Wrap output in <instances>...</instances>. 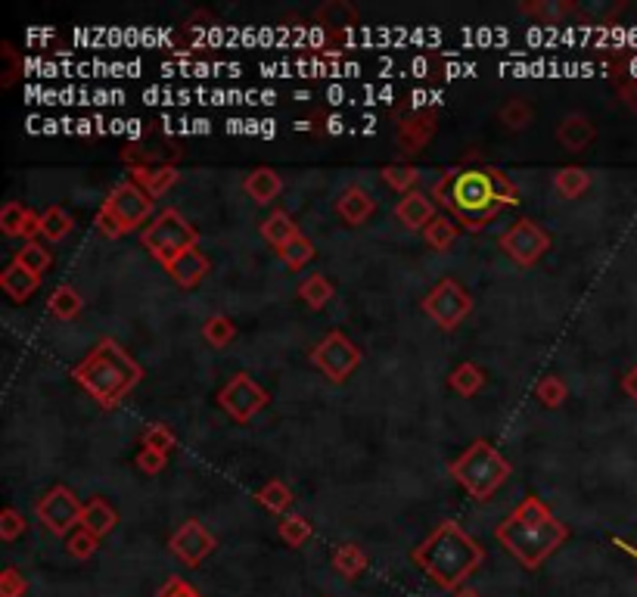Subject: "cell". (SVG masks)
Listing matches in <instances>:
<instances>
[{
    "instance_id": "d4e9b609",
    "label": "cell",
    "mask_w": 637,
    "mask_h": 597,
    "mask_svg": "<svg viewBox=\"0 0 637 597\" xmlns=\"http://www.w3.org/2000/svg\"><path fill=\"white\" fill-rule=\"evenodd\" d=\"M578 7L572 4V0H532V4H519V13L523 16H532L544 25H557L563 22L566 16H572Z\"/></svg>"
},
{
    "instance_id": "f6af8a7d",
    "label": "cell",
    "mask_w": 637,
    "mask_h": 597,
    "mask_svg": "<svg viewBox=\"0 0 637 597\" xmlns=\"http://www.w3.org/2000/svg\"><path fill=\"white\" fill-rule=\"evenodd\" d=\"M28 594V579L16 570V566H7L0 573V597H25Z\"/></svg>"
},
{
    "instance_id": "8d00e7d4",
    "label": "cell",
    "mask_w": 637,
    "mask_h": 597,
    "mask_svg": "<svg viewBox=\"0 0 637 597\" xmlns=\"http://www.w3.org/2000/svg\"><path fill=\"white\" fill-rule=\"evenodd\" d=\"M277 535H280V542L286 545V548H293V551H299L308 538L314 535V526L302 517V514H286V517H280V523H277Z\"/></svg>"
},
{
    "instance_id": "7a4b0ae2",
    "label": "cell",
    "mask_w": 637,
    "mask_h": 597,
    "mask_svg": "<svg viewBox=\"0 0 637 597\" xmlns=\"http://www.w3.org/2000/svg\"><path fill=\"white\" fill-rule=\"evenodd\" d=\"M495 538L516 563H523L526 570H538L566 542L569 529L541 498L529 495L498 523Z\"/></svg>"
},
{
    "instance_id": "d6a6232c",
    "label": "cell",
    "mask_w": 637,
    "mask_h": 597,
    "mask_svg": "<svg viewBox=\"0 0 637 597\" xmlns=\"http://www.w3.org/2000/svg\"><path fill=\"white\" fill-rule=\"evenodd\" d=\"M380 178L386 181V187H392L395 193H401V196H408V193H414V187H417V181H420V168L417 165H411V162H389V165H383L380 168Z\"/></svg>"
},
{
    "instance_id": "9c48e42d",
    "label": "cell",
    "mask_w": 637,
    "mask_h": 597,
    "mask_svg": "<svg viewBox=\"0 0 637 597\" xmlns=\"http://www.w3.org/2000/svg\"><path fill=\"white\" fill-rule=\"evenodd\" d=\"M473 311V296L460 287L454 277H442L436 287L423 296V315L432 318L439 330H454Z\"/></svg>"
},
{
    "instance_id": "7dc6e473",
    "label": "cell",
    "mask_w": 637,
    "mask_h": 597,
    "mask_svg": "<svg viewBox=\"0 0 637 597\" xmlns=\"http://www.w3.org/2000/svg\"><path fill=\"white\" fill-rule=\"evenodd\" d=\"M156 597H199V591L196 588H190L184 579H168L162 588H159V594Z\"/></svg>"
},
{
    "instance_id": "681fc988",
    "label": "cell",
    "mask_w": 637,
    "mask_h": 597,
    "mask_svg": "<svg viewBox=\"0 0 637 597\" xmlns=\"http://www.w3.org/2000/svg\"><path fill=\"white\" fill-rule=\"evenodd\" d=\"M622 389H625V395L631 398V402L637 405V364L631 367V371L622 377Z\"/></svg>"
},
{
    "instance_id": "83f0119b",
    "label": "cell",
    "mask_w": 637,
    "mask_h": 597,
    "mask_svg": "<svg viewBox=\"0 0 637 597\" xmlns=\"http://www.w3.org/2000/svg\"><path fill=\"white\" fill-rule=\"evenodd\" d=\"M255 501L262 504L265 510H271V514L286 517L296 498H293V489H289L283 479H271V482H265V486L255 492Z\"/></svg>"
},
{
    "instance_id": "6da1fadb",
    "label": "cell",
    "mask_w": 637,
    "mask_h": 597,
    "mask_svg": "<svg viewBox=\"0 0 637 597\" xmlns=\"http://www.w3.org/2000/svg\"><path fill=\"white\" fill-rule=\"evenodd\" d=\"M432 199L463 227V231L479 234L491 218H498L504 209L519 206L516 187L495 165H457L432 184Z\"/></svg>"
},
{
    "instance_id": "836d02e7",
    "label": "cell",
    "mask_w": 637,
    "mask_h": 597,
    "mask_svg": "<svg viewBox=\"0 0 637 597\" xmlns=\"http://www.w3.org/2000/svg\"><path fill=\"white\" fill-rule=\"evenodd\" d=\"M460 234V224L451 218V215H436L429 221V227L423 231V240L429 243V249H436V252H448L454 246Z\"/></svg>"
},
{
    "instance_id": "8fae6325",
    "label": "cell",
    "mask_w": 637,
    "mask_h": 597,
    "mask_svg": "<svg viewBox=\"0 0 637 597\" xmlns=\"http://www.w3.org/2000/svg\"><path fill=\"white\" fill-rule=\"evenodd\" d=\"M81 510L84 504L75 498V492L69 486H53L50 492H44L35 504V517L44 523V529L56 538H66L69 532H75L81 526Z\"/></svg>"
},
{
    "instance_id": "7c38bea8",
    "label": "cell",
    "mask_w": 637,
    "mask_h": 597,
    "mask_svg": "<svg viewBox=\"0 0 637 597\" xmlns=\"http://www.w3.org/2000/svg\"><path fill=\"white\" fill-rule=\"evenodd\" d=\"M498 246L510 255V259L519 265V268H532L538 265L547 249H550V234L544 231V227L532 218H519L513 221L510 231H504L498 237Z\"/></svg>"
},
{
    "instance_id": "f907efd6",
    "label": "cell",
    "mask_w": 637,
    "mask_h": 597,
    "mask_svg": "<svg viewBox=\"0 0 637 597\" xmlns=\"http://www.w3.org/2000/svg\"><path fill=\"white\" fill-rule=\"evenodd\" d=\"M451 597H482L476 588H457V591H451Z\"/></svg>"
},
{
    "instance_id": "9a60e30c",
    "label": "cell",
    "mask_w": 637,
    "mask_h": 597,
    "mask_svg": "<svg viewBox=\"0 0 637 597\" xmlns=\"http://www.w3.org/2000/svg\"><path fill=\"white\" fill-rule=\"evenodd\" d=\"M165 271H168V277L175 280L181 290H193V287H199L202 280H206V274L212 271V262H209V255L202 252L199 246H193V249L181 252L178 259L171 262Z\"/></svg>"
},
{
    "instance_id": "44dd1931",
    "label": "cell",
    "mask_w": 637,
    "mask_h": 597,
    "mask_svg": "<svg viewBox=\"0 0 637 597\" xmlns=\"http://www.w3.org/2000/svg\"><path fill=\"white\" fill-rule=\"evenodd\" d=\"M131 181L147 190L150 199H162L181 181V172H178V165H171V162L159 165V168H131Z\"/></svg>"
},
{
    "instance_id": "30bf717a",
    "label": "cell",
    "mask_w": 637,
    "mask_h": 597,
    "mask_svg": "<svg viewBox=\"0 0 637 597\" xmlns=\"http://www.w3.org/2000/svg\"><path fill=\"white\" fill-rule=\"evenodd\" d=\"M268 402H271L268 389L258 386L249 374H234L218 392V408L234 423H249L255 414L268 408Z\"/></svg>"
},
{
    "instance_id": "277c9868",
    "label": "cell",
    "mask_w": 637,
    "mask_h": 597,
    "mask_svg": "<svg viewBox=\"0 0 637 597\" xmlns=\"http://www.w3.org/2000/svg\"><path fill=\"white\" fill-rule=\"evenodd\" d=\"M72 377L103 411H112L125 402V395L137 389L143 367L115 339L106 336L72 367Z\"/></svg>"
},
{
    "instance_id": "c3c4849f",
    "label": "cell",
    "mask_w": 637,
    "mask_h": 597,
    "mask_svg": "<svg viewBox=\"0 0 637 597\" xmlns=\"http://www.w3.org/2000/svg\"><path fill=\"white\" fill-rule=\"evenodd\" d=\"M619 97H622V103L637 116V78H628L625 84H619Z\"/></svg>"
},
{
    "instance_id": "e575fe53",
    "label": "cell",
    "mask_w": 637,
    "mask_h": 597,
    "mask_svg": "<svg viewBox=\"0 0 637 597\" xmlns=\"http://www.w3.org/2000/svg\"><path fill=\"white\" fill-rule=\"evenodd\" d=\"M72 227H75V221H72V215H69L63 206H50V209L41 212V237H44L47 243H60V240H66V237L72 234Z\"/></svg>"
},
{
    "instance_id": "ac0fdd59",
    "label": "cell",
    "mask_w": 637,
    "mask_h": 597,
    "mask_svg": "<svg viewBox=\"0 0 637 597\" xmlns=\"http://www.w3.org/2000/svg\"><path fill=\"white\" fill-rule=\"evenodd\" d=\"M597 137V125L585 116V112H572L557 125V140L560 147L569 153H585Z\"/></svg>"
},
{
    "instance_id": "d590c367",
    "label": "cell",
    "mask_w": 637,
    "mask_h": 597,
    "mask_svg": "<svg viewBox=\"0 0 637 597\" xmlns=\"http://www.w3.org/2000/svg\"><path fill=\"white\" fill-rule=\"evenodd\" d=\"M554 187H557L560 196L578 199L582 193H588V187H591L588 168H582V165H566V168H560V172L554 175Z\"/></svg>"
},
{
    "instance_id": "74e56055",
    "label": "cell",
    "mask_w": 637,
    "mask_h": 597,
    "mask_svg": "<svg viewBox=\"0 0 637 597\" xmlns=\"http://www.w3.org/2000/svg\"><path fill=\"white\" fill-rule=\"evenodd\" d=\"M314 255H317V249H314V243H311L305 234H299L296 240H289L283 249H277V259H280L289 271H302L308 262H314Z\"/></svg>"
},
{
    "instance_id": "f1b7e54d",
    "label": "cell",
    "mask_w": 637,
    "mask_h": 597,
    "mask_svg": "<svg viewBox=\"0 0 637 597\" xmlns=\"http://www.w3.org/2000/svg\"><path fill=\"white\" fill-rule=\"evenodd\" d=\"M336 296V287L324 277V274H308L299 283V299L311 308V311H324L330 305V299Z\"/></svg>"
},
{
    "instance_id": "f35d334b",
    "label": "cell",
    "mask_w": 637,
    "mask_h": 597,
    "mask_svg": "<svg viewBox=\"0 0 637 597\" xmlns=\"http://www.w3.org/2000/svg\"><path fill=\"white\" fill-rule=\"evenodd\" d=\"M202 339H206L212 349H224L237 339V324L224 315H212V318H206V324H202Z\"/></svg>"
},
{
    "instance_id": "cb8c5ba5",
    "label": "cell",
    "mask_w": 637,
    "mask_h": 597,
    "mask_svg": "<svg viewBox=\"0 0 637 597\" xmlns=\"http://www.w3.org/2000/svg\"><path fill=\"white\" fill-rule=\"evenodd\" d=\"M115 523H119V514H115V507L106 498H91L81 510V529L94 532L97 538L109 535L115 529Z\"/></svg>"
},
{
    "instance_id": "8992f818",
    "label": "cell",
    "mask_w": 637,
    "mask_h": 597,
    "mask_svg": "<svg viewBox=\"0 0 637 597\" xmlns=\"http://www.w3.org/2000/svg\"><path fill=\"white\" fill-rule=\"evenodd\" d=\"M153 203L156 199H150L143 187H137L134 181H122L106 193L94 224L106 240H119L131 231H143L153 221Z\"/></svg>"
},
{
    "instance_id": "3957f363",
    "label": "cell",
    "mask_w": 637,
    "mask_h": 597,
    "mask_svg": "<svg viewBox=\"0 0 637 597\" xmlns=\"http://www.w3.org/2000/svg\"><path fill=\"white\" fill-rule=\"evenodd\" d=\"M411 560L429 582L445 591H457L482 566L485 548L454 520H445L411 551Z\"/></svg>"
},
{
    "instance_id": "d6986e66",
    "label": "cell",
    "mask_w": 637,
    "mask_h": 597,
    "mask_svg": "<svg viewBox=\"0 0 637 597\" xmlns=\"http://www.w3.org/2000/svg\"><path fill=\"white\" fill-rule=\"evenodd\" d=\"M376 212V199L373 193H367L361 184H352V187H345L336 199V215L349 224V227H358L364 224L370 215Z\"/></svg>"
},
{
    "instance_id": "e0dca14e",
    "label": "cell",
    "mask_w": 637,
    "mask_h": 597,
    "mask_svg": "<svg viewBox=\"0 0 637 597\" xmlns=\"http://www.w3.org/2000/svg\"><path fill=\"white\" fill-rule=\"evenodd\" d=\"M0 231H4V237L35 240V237H41V212H32L28 206L10 199V203L0 209Z\"/></svg>"
},
{
    "instance_id": "4dcf8cb0",
    "label": "cell",
    "mask_w": 637,
    "mask_h": 597,
    "mask_svg": "<svg viewBox=\"0 0 637 597\" xmlns=\"http://www.w3.org/2000/svg\"><path fill=\"white\" fill-rule=\"evenodd\" d=\"M333 570L342 576V579H358L364 570H367V554L361 551V545L355 542H345L333 551Z\"/></svg>"
},
{
    "instance_id": "4316f807",
    "label": "cell",
    "mask_w": 637,
    "mask_h": 597,
    "mask_svg": "<svg viewBox=\"0 0 637 597\" xmlns=\"http://www.w3.org/2000/svg\"><path fill=\"white\" fill-rule=\"evenodd\" d=\"M448 386L457 395H463V398H473V395H479L485 389V371H482L479 364H473V361H463V364H457L454 371H451Z\"/></svg>"
},
{
    "instance_id": "ab89813d",
    "label": "cell",
    "mask_w": 637,
    "mask_h": 597,
    "mask_svg": "<svg viewBox=\"0 0 637 597\" xmlns=\"http://www.w3.org/2000/svg\"><path fill=\"white\" fill-rule=\"evenodd\" d=\"M535 395H538V402L544 405V408H560L563 402H566V395H569V386H566V380L563 377H557V374H547L544 380H538V386H535Z\"/></svg>"
},
{
    "instance_id": "f546056e",
    "label": "cell",
    "mask_w": 637,
    "mask_h": 597,
    "mask_svg": "<svg viewBox=\"0 0 637 597\" xmlns=\"http://www.w3.org/2000/svg\"><path fill=\"white\" fill-rule=\"evenodd\" d=\"M13 262L22 265V268H28L32 274H38V277H44V274L50 271V265H53V252H50V246H44V243H38V240H25V243L16 249Z\"/></svg>"
},
{
    "instance_id": "484cf974",
    "label": "cell",
    "mask_w": 637,
    "mask_h": 597,
    "mask_svg": "<svg viewBox=\"0 0 637 597\" xmlns=\"http://www.w3.org/2000/svg\"><path fill=\"white\" fill-rule=\"evenodd\" d=\"M47 308H50L53 318H60V321L69 324V321H75V318L81 315L84 299H81V293H78L75 287H69V283H60V287H56V290L50 293Z\"/></svg>"
},
{
    "instance_id": "1f68e13d",
    "label": "cell",
    "mask_w": 637,
    "mask_h": 597,
    "mask_svg": "<svg viewBox=\"0 0 637 597\" xmlns=\"http://www.w3.org/2000/svg\"><path fill=\"white\" fill-rule=\"evenodd\" d=\"M498 119L507 131L519 134V131H526L532 122H535V109L526 97H510L501 109H498Z\"/></svg>"
},
{
    "instance_id": "5b68a950",
    "label": "cell",
    "mask_w": 637,
    "mask_h": 597,
    "mask_svg": "<svg viewBox=\"0 0 637 597\" xmlns=\"http://www.w3.org/2000/svg\"><path fill=\"white\" fill-rule=\"evenodd\" d=\"M448 470L463 486V492L476 501H488L513 473L510 461L488 439H476L473 445L463 448Z\"/></svg>"
},
{
    "instance_id": "60d3db41",
    "label": "cell",
    "mask_w": 637,
    "mask_h": 597,
    "mask_svg": "<svg viewBox=\"0 0 637 597\" xmlns=\"http://www.w3.org/2000/svg\"><path fill=\"white\" fill-rule=\"evenodd\" d=\"M97 548H100V538L88 529H81V526L66 535V554L72 560H91L97 554Z\"/></svg>"
},
{
    "instance_id": "7402d4cb",
    "label": "cell",
    "mask_w": 637,
    "mask_h": 597,
    "mask_svg": "<svg viewBox=\"0 0 637 597\" xmlns=\"http://www.w3.org/2000/svg\"><path fill=\"white\" fill-rule=\"evenodd\" d=\"M38 287H41V277L16 262H10L4 271H0V290H4L13 302H28L38 293Z\"/></svg>"
},
{
    "instance_id": "4fadbf2b",
    "label": "cell",
    "mask_w": 637,
    "mask_h": 597,
    "mask_svg": "<svg viewBox=\"0 0 637 597\" xmlns=\"http://www.w3.org/2000/svg\"><path fill=\"white\" fill-rule=\"evenodd\" d=\"M439 131V109L436 106H414L395 119V147L404 156L423 153Z\"/></svg>"
},
{
    "instance_id": "2e32d148",
    "label": "cell",
    "mask_w": 637,
    "mask_h": 597,
    "mask_svg": "<svg viewBox=\"0 0 637 597\" xmlns=\"http://www.w3.org/2000/svg\"><path fill=\"white\" fill-rule=\"evenodd\" d=\"M436 199H432L429 193L423 190H414L408 196H401L398 199V206H395V218L408 227V231H426L429 221L436 218Z\"/></svg>"
},
{
    "instance_id": "7bdbcfd3",
    "label": "cell",
    "mask_w": 637,
    "mask_h": 597,
    "mask_svg": "<svg viewBox=\"0 0 637 597\" xmlns=\"http://www.w3.org/2000/svg\"><path fill=\"white\" fill-rule=\"evenodd\" d=\"M175 445H178V439H175V433H171L165 423L147 426V430H143V436H140V448H153V451H162V454H168Z\"/></svg>"
},
{
    "instance_id": "ffe728a7",
    "label": "cell",
    "mask_w": 637,
    "mask_h": 597,
    "mask_svg": "<svg viewBox=\"0 0 637 597\" xmlns=\"http://www.w3.org/2000/svg\"><path fill=\"white\" fill-rule=\"evenodd\" d=\"M243 190H246L249 199H255L258 206H271L274 199L283 193V178H280V172H274L271 165H258L246 175Z\"/></svg>"
},
{
    "instance_id": "ee69618b",
    "label": "cell",
    "mask_w": 637,
    "mask_h": 597,
    "mask_svg": "<svg viewBox=\"0 0 637 597\" xmlns=\"http://www.w3.org/2000/svg\"><path fill=\"white\" fill-rule=\"evenodd\" d=\"M25 517L19 514L16 507H4L0 510V538H4V542H16V538H22L25 535Z\"/></svg>"
},
{
    "instance_id": "b9f144b4",
    "label": "cell",
    "mask_w": 637,
    "mask_h": 597,
    "mask_svg": "<svg viewBox=\"0 0 637 597\" xmlns=\"http://www.w3.org/2000/svg\"><path fill=\"white\" fill-rule=\"evenodd\" d=\"M321 25H330V28H345V25H358V10L349 7V4H342V0H333V4L321 7L314 16Z\"/></svg>"
},
{
    "instance_id": "52a82bcc",
    "label": "cell",
    "mask_w": 637,
    "mask_h": 597,
    "mask_svg": "<svg viewBox=\"0 0 637 597\" xmlns=\"http://www.w3.org/2000/svg\"><path fill=\"white\" fill-rule=\"evenodd\" d=\"M140 243H143V249H147L162 268H168L181 252L199 246V231L178 209H162L140 231Z\"/></svg>"
},
{
    "instance_id": "ba28073f",
    "label": "cell",
    "mask_w": 637,
    "mask_h": 597,
    "mask_svg": "<svg viewBox=\"0 0 637 597\" xmlns=\"http://www.w3.org/2000/svg\"><path fill=\"white\" fill-rule=\"evenodd\" d=\"M308 361H311L330 383H345V380H349V377L358 371V367H361L364 355H361V349H358L342 330H330V333L321 339V343H317V346L311 349Z\"/></svg>"
},
{
    "instance_id": "603a6c76",
    "label": "cell",
    "mask_w": 637,
    "mask_h": 597,
    "mask_svg": "<svg viewBox=\"0 0 637 597\" xmlns=\"http://www.w3.org/2000/svg\"><path fill=\"white\" fill-rule=\"evenodd\" d=\"M258 231H262V240L274 249H283L289 240H296L302 234L299 224L293 221V215H289L286 209H274L262 224H258Z\"/></svg>"
},
{
    "instance_id": "bcb514c9",
    "label": "cell",
    "mask_w": 637,
    "mask_h": 597,
    "mask_svg": "<svg viewBox=\"0 0 637 597\" xmlns=\"http://www.w3.org/2000/svg\"><path fill=\"white\" fill-rule=\"evenodd\" d=\"M134 464H137V470H140V473H147V476H159V473L165 470V464H168V454L153 451V448H140V451H137V458H134Z\"/></svg>"
},
{
    "instance_id": "5bb4252c",
    "label": "cell",
    "mask_w": 637,
    "mask_h": 597,
    "mask_svg": "<svg viewBox=\"0 0 637 597\" xmlns=\"http://www.w3.org/2000/svg\"><path fill=\"white\" fill-rule=\"evenodd\" d=\"M215 548H218L215 535H212L206 526H202L199 520L181 523V526L175 529V535L168 538V551L175 554L181 563H187V566H199Z\"/></svg>"
}]
</instances>
